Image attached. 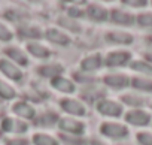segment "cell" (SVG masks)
Segmentation results:
<instances>
[{
  "instance_id": "7402d4cb",
  "label": "cell",
  "mask_w": 152,
  "mask_h": 145,
  "mask_svg": "<svg viewBox=\"0 0 152 145\" xmlns=\"http://www.w3.org/2000/svg\"><path fill=\"white\" fill-rule=\"evenodd\" d=\"M60 121V115L54 111H45L40 115L36 117L34 123L40 127H54L55 124H58Z\"/></svg>"
},
{
  "instance_id": "4fadbf2b",
  "label": "cell",
  "mask_w": 152,
  "mask_h": 145,
  "mask_svg": "<svg viewBox=\"0 0 152 145\" xmlns=\"http://www.w3.org/2000/svg\"><path fill=\"white\" fill-rule=\"evenodd\" d=\"M109 14H110V11L106 6L100 5V3H88L85 6V17L90 18L94 23L107 21L109 20Z\"/></svg>"
},
{
  "instance_id": "52a82bcc",
  "label": "cell",
  "mask_w": 152,
  "mask_h": 145,
  "mask_svg": "<svg viewBox=\"0 0 152 145\" xmlns=\"http://www.w3.org/2000/svg\"><path fill=\"white\" fill-rule=\"evenodd\" d=\"M103 84L109 88H113V90H124L127 87H130V82H131V78L122 72H109V74L103 75L102 78Z\"/></svg>"
},
{
  "instance_id": "484cf974",
  "label": "cell",
  "mask_w": 152,
  "mask_h": 145,
  "mask_svg": "<svg viewBox=\"0 0 152 145\" xmlns=\"http://www.w3.org/2000/svg\"><path fill=\"white\" fill-rule=\"evenodd\" d=\"M31 142L33 145H60V141L57 138H54L49 133L45 132H37L31 136Z\"/></svg>"
},
{
  "instance_id": "9a60e30c",
  "label": "cell",
  "mask_w": 152,
  "mask_h": 145,
  "mask_svg": "<svg viewBox=\"0 0 152 145\" xmlns=\"http://www.w3.org/2000/svg\"><path fill=\"white\" fill-rule=\"evenodd\" d=\"M51 87L63 94H73L76 91V84L73 79L70 78H66V77H57V78H52L51 81Z\"/></svg>"
},
{
  "instance_id": "ac0fdd59",
  "label": "cell",
  "mask_w": 152,
  "mask_h": 145,
  "mask_svg": "<svg viewBox=\"0 0 152 145\" xmlns=\"http://www.w3.org/2000/svg\"><path fill=\"white\" fill-rule=\"evenodd\" d=\"M5 54L8 55L6 58L14 61L20 67H24V66L28 64V57H27L26 51L18 48V46H8V48H5Z\"/></svg>"
},
{
  "instance_id": "d6986e66",
  "label": "cell",
  "mask_w": 152,
  "mask_h": 145,
  "mask_svg": "<svg viewBox=\"0 0 152 145\" xmlns=\"http://www.w3.org/2000/svg\"><path fill=\"white\" fill-rule=\"evenodd\" d=\"M82 97L87 100V102H91V103H97L99 100L104 99L106 97V90L99 87L97 84H91V85H87L84 90H82Z\"/></svg>"
},
{
  "instance_id": "d6a6232c",
  "label": "cell",
  "mask_w": 152,
  "mask_h": 145,
  "mask_svg": "<svg viewBox=\"0 0 152 145\" xmlns=\"http://www.w3.org/2000/svg\"><path fill=\"white\" fill-rule=\"evenodd\" d=\"M14 39V32L3 23H0V42H11Z\"/></svg>"
},
{
  "instance_id": "836d02e7",
  "label": "cell",
  "mask_w": 152,
  "mask_h": 145,
  "mask_svg": "<svg viewBox=\"0 0 152 145\" xmlns=\"http://www.w3.org/2000/svg\"><path fill=\"white\" fill-rule=\"evenodd\" d=\"M136 139H137L139 145H152V132L142 130L136 135Z\"/></svg>"
},
{
  "instance_id": "d590c367",
  "label": "cell",
  "mask_w": 152,
  "mask_h": 145,
  "mask_svg": "<svg viewBox=\"0 0 152 145\" xmlns=\"http://www.w3.org/2000/svg\"><path fill=\"white\" fill-rule=\"evenodd\" d=\"M125 6H128V8H134V9H137V8H145L146 5H148V2H145V0H125V2H122Z\"/></svg>"
},
{
  "instance_id": "f546056e",
  "label": "cell",
  "mask_w": 152,
  "mask_h": 145,
  "mask_svg": "<svg viewBox=\"0 0 152 145\" xmlns=\"http://www.w3.org/2000/svg\"><path fill=\"white\" fill-rule=\"evenodd\" d=\"M73 79H75L76 82H79V84H84L85 87H87V85H91V84H96L94 75L85 74V72H82V70L75 72V74H73Z\"/></svg>"
},
{
  "instance_id": "e575fe53",
  "label": "cell",
  "mask_w": 152,
  "mask_h": 145,
  "mask_svg": "<svg viewBox=\"0 0 152 145\" xmlns=\"http://www.w3.org/2000/svg\"><path fill=\"white\" fill-rule=\"evenodd\" d=\"M6 145H28L30 141L24 136H14V138H6Z\"/></svg>"
},
{
  "instance_id": "7c38bea8",
  "label": "cell",
  "mask_w": 152,
  "mask_h": 145,
  "mask_svg": "<svg viewBox=\"0 0 152 145\" xmlns=\"http://www.w3.org/2000/svg\"><path fill=\"white\" fill-rule=\"evenodd\" d=\"M0 72L11 81L20 82L24 77L23 70L20 66H17L14 61H11L9 58H0Z\"/></svg>"
},
{
  "instance_id": "8992f818",
  "label": "cell",
  "mask_w": 152,
  "mask_h": 145,
  "mask_svg": "<svg viewBox=\"0 0 152 145\" xmlns=\"http://www.w3.org/2000/svg\"><path fill=\"white\" fill-rule=\"evenodd\" d=\"M0 127H2V130L5 133L15 135V136H21V135L28 132V123L18 118V117H5L2 120Z\"/></svg>"
},
{
  "instance_id": "74e56055",
  "label": "cell",
  "mask_w": 152,
  "mask_h": 145,
  "mask_svg": "<svg viewBox=\"0 0 152 145\" xmlns=\"http://www.w3.org/2000/svg\"><path fill=\"white\" fill-rule=\"evenodd\" d=\"M93 145H106L104 142H102L100 139H93V142H91Z\"/></svg>"
},
{
  "instance_id": "e0dca14e",
  "label": "cell",
  "mask_w": 152,
  "mask_h": 145,
  "mask_svg": "<svg viewBox=\"0 0 152 145\" xmlns=\"http://www.w3.org/2000/svg\"><path fill=\"white\" fill-rule=\"evenodd\" d=\"M26 49L30 55H33L34 58H39V60H48L51 57V49L48 46H45L43 43L37 42V40H31V42H27L26 45Z\"/></svg>"
},
{
  "instance_id": "4316f807",
  "label": "cell",
  "mask_w": 152,
  "mask_h": 145,
  "mask_svg": "<svg viewBox=\"0 0 152 145\" xmlns=\"http://www.w3.org/2000/svg\"><path fill=\"white\" fill-rule=\"evenodd\" d=\"M17 97V90L6 81L0 79V99L3 100H12Z\"/></svg>"
},
{
  "instance_id": "f35d334b",
  "label": "cell",
  "mask_w": 152,
  "mask_h": 145,
  "mask_svg": "<svg viewBox=\"0 0 152 145\" xmlns=\"http://www.w3.org/2000/svg\"><path fill=\"white\" fill-rule=\"evenodd\" d=\"M148 40H149V42L152 43V35H151V36H148Z\"/></svg>"
},
{
  "instance_id": "f1b7e54d",
  "label": "cell",
  "mask_w": 152,
  "mask_h": 145,
  "mask_svg": "<svg viewBox=\"0 0 152 145\" xmlns=\"http://www.w3.org/2000/svg\"><path fill=\"white\" fill-rule=\"evenodd\" d=\"M60 141L64 145H87V141L84 136H73V135L60 133Z\"/></svg>"
},
{
  "instance_id": "83f0119b",
  "label": "cell",
  "mask_w": 152,
  "mask_h": 145,
  "mask_svg": "<svg viewBox=\"0 0 152 145\" xmlns=\"http://www.w3.org/2000/svg\"><path fill=\"white\" fill-rule=\"evenodd\" d=\"M58 24H60L61 27H64L66 30L73 32V33H79V32L82 30L79 21L72 20V18H69V17H61V18H58Z\"/></svg>"
},
{
  "instance_id": "44dd1931",
  "label": "cell",
  "mask_w": 152,
  "mask_h": 145,
  "mask_svg": "<svg viewBox=\"0 0 152 145\" xmlns=\"http://www.w3.org/2000/svg\"><path fill=\"white\" fill-rule=\"evenodd\" d=\"M106 39L116 45H131L134 42V36L131 33L122 32V30H110L106 35Z\"/></svg>"
},
{
  "instance_id": "5b68a950",
  "label": "cell",
  "mask_w": 152,
  "mask_h": 145,
  "mask_svg": "<svg viewBox=\"0 0 152 145\" xmlns=\"http://www.w3.org/2000/svg\"><path fill=\"white\" fill-rule=\"evenodd\" d=\"M103 63L106 67L115 69V67H124L131 63V52L127 49H113L109 51L103 57Z\"/></svg>"
},
{
  "instance_id": "3957f363",
  "label": "cell",
  "mask_w": 152,
  "mask_h": 145,
  "mask_svg": "<svg viewBox=\"0 0 152 145\" xmlns=\"http://www.w3.org/2000/svg\"><path fill=\"white\" fill-rule=\"evenodd\" d=\"M57 126L60 129V133L73 135V136H84L85 129H87L84 121L75 117H61Z\"/></svg>"
},
{
  "instance_id": "30bf717a",
  "label": "cell",
  "mask_w": 152,
  "mask_h": 145,
  "mask_svg": "<svg viewBox=\"0 0 152 145\" xmlns=\"http://www.w3.org/2000/svg\"><path fill=\"white\" fill-rule=\"evenodd\" d=\"M12 112H14L18 118H21V120H24V121H33V120H36V117H37L34 106H33L30 102H27V100H17V102L12 105Z\"/></svg>"
},
{
  "instance_id": "603a6c76",
  "label": "cell",
  "mask_w": 152,
  "mask_h": 145,
  "mask_svg": "<svg viewBox=\"0 0 152 145\" xmlns=\"http://www.w3.org/2000/svg\"><path fill=\"white\" fill-rule=\"evenodd\" d=\"M145 102H146V99L137 93H127V94L121 96V103H125L131 109H143V106L146 105Z\"/></svg>"
},
{
  "instance_id": "6da1fadb",
  "label": "cell",
  "mask_w": 152,
  "mask_h": 145,
  "mask_svg": "<svg viewBox=\"0 0 152 145\" xmlns=\"http://www.w3.org/2000/svg\"><path fill=\"white\" fill-rule=\"evenodd\" d=\"M100 133L104 138L115 139V141H122V139L128 138L130 130L122 123H118V121H103L100 124Z\"/></svg>"
},
{
  "instance_id": "8fae6325",
  "label": "cell",
  "mask_w": 152,
  "mask_h": 145,
  "mask_svg": "<svg viewBox=\"0 0 152 145\" xmlns=\"http://www.w3.org/2000/svg\"><path fill=\"white\" fill-rule=\"evenodd\" d=\"M109 20L113 24H118V26H122V27H130V26H133L136 23V15L128 12L127 9L113 8V9H110Z\"/></svg>"
},
{
  "instance_id": "cb8c5ba5",
  "label": "cell",
  "mask_w": 152,
  "mask_h": 145,
  "mask_svg": "<svg viewBox=\"0 0 152 145\" xmlns=\"http://www.w3.org/2000/svg\"><path fill=\"white\" fill-rule=\"evenodd\" d=\"M130 87H133L137 91H143V93H152V78L148 77H142V75H136L131 78Z\"/></svg>"
},
{
  "instance_id": "9c48e42d",
  "label": "cell",
  "mask_w": 152,
  "mask_h": 145,
  "mask_svg": "<svg viewBox=\"0 0 152 145\" xmlns=\"http://www.w3.org/2000/svg\"><path fill=\"white\" fill-rule=\"evenodd\" d=\"M124 120L130 126H137V127H145L149 126L152 121V117L148 111L145 109H130L124 114Z\"/></svg>"
},
{
  "instance_id": "277c9868",
  "label": "cell",
  "mask_w": 152,
  "mask_h": 145,
  "mask_svg": "<svg viewBox=\"0 0 152 145\" xmlns=\"http://www.w3.org/2000/svg\"><path fill=\"white\" fill-rule=\"evenodd\" d=\"M60 109L63 112H66L69 117H75V118H81L87 115V106L82 100H78L75 97H63L60 99Z\"/></svg>"
},
{
  "instance_id": "ffe728a7",
  "label": "cell",
  "mask_w": 152,
  "mask_h": 145,
  "mask_svg": "<svg viewBox=\"0 0 152 145\" xmlns=\"http://www.w3.org/2000/svg\"><path fill=\"white\" fill-rule=\"evenodd\" d=\"M18 30H20V36L27 39V42L37 40V39L43 38V35H45V32H42V29L34 24H23V26H20Z\"/></svg>"
},
{
  "instance_id": "7a4b0ae2",
  "label": "cell",
  "mask_w": 152,
  "mask_h": 145,
  "mask_svg": "<svg viewBox=\"0 0 152 145\" xmlns=\"http://www.w3.org/2000/svg\"><path fill=\"white\" fill-rule=\"evenodd\" d=\"M96 111L103 115V117H109V118H119L124 114V106L121 102L113 100V99H102L96 103Z\"/></svg>"
},
{
  "instance_id": "1f68e13d",
  "label": "cell",
  "mask_w": 152,
  "mask_h": 145,
  "mask_svg": "<svg viewBox=\"0 0 152 145\" xmlns=\"http://www.w3.org/2000/svg\"><path fill=\"white\" fill-rule=\"evenodd\" d=\"M67 17L72 18V20H81L82 17H85V8H81V6H73L70 5L67 8Z\"/></svg>"
},
{
  "instance_id": "2e32d148",
  "label": "cell",
  "mask_w": 152,
  "mask_h": 145,
  "mask_svg": "<svg viewBox=\"0 0 152 145\" xmlns=\"http://www.w3.org/2000/svg\"><path fill=\"white\" fill-rule=\"evenodd\" d=\"M37 74L42 78H48L51 81L52 78L61 77L64 74V67L60 63H45V64H40L37 67Z\"/></svg>"
},
{
  "instance_id": "ab89813d",
  "label": "cell",
  "mask_w": 152,
  "mask_h": 145,
  "mask_svg": "<svg viewBox=\"0 0 152 145\" xmlns=\"http://www.w3.org/2000/svg\"><path fill=\"white\" fill-rule=\"evenodd\" d=\"M151 106H152V102H151Z\"/></svg>"
},
{
  "instance_id": "d4e9b609",
  "label": "cell",
  "mask_w": 152,
  "mask_h": 145,
  "mask_svg": "<svg viewBox=\"0 0 152 145\" xmlns=\"http://www.w3.org/2000/svg\"><path fill=\"white\" fill-rule=\"evenodd\" d=\"M130 67H131V70L137 72V74L142 75V77L152 78V64L146 60H131Z\"/></svg>"
},
{
  "instance_id": "5bb4252c",
  "label": "cell",
  "mask_w": 152,
  "mask_h": 145,
  "mask_svg": "<svg viewBox=\"0 0 152 145\" xmlns=\"http://www.w3.org/2000/svg\"><path fill=\"white\" fill-rule=\"evenodd\" d=\"M43 36L48 42H51L54 45H58V46H67L72 42L70 36L66 32H63L61 29H57V27H48L45 30Z\"/></svg>"
},
{
  "instance_id": "8d00e7d4",
  "label": "cell",
  "mask_w": 152,
  "mask_h": 145,
  "mask_svg": "<svg viewBox=\"0 0 152 145\" xmlns=\"http://www.w3.org/2000/svg\"><path fill=\"white\" fill-rule=\"evenodd\" d=\"M143 60H146V61H149L151 64H152V48H148L145 52H143Z\"/></svg>"
},
{
  "instance_id": "4dcf8cb0",
  "label": "cell",
  "mask_w": 152,
  "mask_h": 145,
  "mask_svg": "<svg viewBox=\"0 0 152 145\" xmlns=\"http://www.w3.org/2000/svg\"><path fill=\"white\" fill-rule=\"evenodd\" d=\"M136 23L140 27L151 29L152 27V12H140L139 15H136Z\"/></svg>"
},
{
  "instance_id": "ba28073f",
  "label": "cell",
  "mask_w": 152,
  "mask_h": 145,
  "mask_svg": "<svg viewBox=\"0 0 152 145\" xmlns=\"http://www.w3.org/2000/svg\"><path fill=\"white\" fill-rule=\"evenodd\" d=\"M104 66L103 63V55L100 52H93V54H88L87 57H84L79 63V70L85 72V74H96L99 72L102 67Z\"/></svg>"
}]
</instances>
